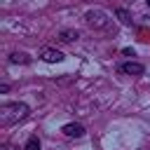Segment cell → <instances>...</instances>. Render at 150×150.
Instances as JSON below:
<instances>
[{"instance_id":"6da1fadb","label":"cell","mask_w":150,"mask_h":150,"mask_svg":"<svg viewBox=\"0 0 150 150\" xmlns=\"http://www.w3.org/2000/svg\"><path fill=\"white\" fill-rule=\"evenodd\" d=\"M30 115V108L21 101H12V103H2L0 105V127H12L23 122Z\"/></svg>"},{"instance_id":"7a4b0ae2","label":"cell","mask_w":150,"mask_h":150,"mask_svg":"<svg viewBox=\"0 0 150 150\" xmlns=\"http://www.w3.org/2000/svg\"><path fill=\"white\" fill-rule=\"evenodd\" d=\"M84 21H87V26L89 28H94V30H110V16L103 12V9H89L87 14H84Z\"/></svg>"},{"instance_id":"3957f363","label":"cell","mask_w":150,"mask_h":150,"mask_svg":"<svg viewBox=\"0 0 150 150\" xmlns=\"http://www.w3.org/2000/svg\"><path fill=\"white\" fill-rule=\"evenodd\" d=\"M117 70H120V73H124V75H143V73H145L143 63H138V61H127V63H120V66H117Z\"/></svg>"},{"instance_id":"277c9868","label":"cell","mask_w":150,"mask_h":150,"mask_svg":"<svg viewBox=\"0 0 150 150\" xmlns=\"http://www.w3.org/2000/svg\"><path fill=\"white\" fill-rule=\"evenodd\" d=\"M40 59H42L45 63H61V61H63V54H61L59 49H54V47H45V49L40 52Z\"/></svg>"},{"instance_id":"5b68a950","label":"cell","mask_w":150,"mask_h":150,"mask_svg":"<svg viewBox=\"0 0 150 150\" xmlns=\"http://www.w3.org/2000/svg\"><path fill=\"white\" fill-rule=\"evenodd\" d=\"M61 131H63L66 136H70V138H80V136H84V127H82L80 122H68V124L61 127Z\"/></svg>"},{"instance_id":"8992f818","label":"cell","mask_w":150,"mask_h":150,"mask_svg":"<svg viewBox=\"0 0 150 150\" xmlns=\"http://www.w3.org/2000/svg\"><path fill=\"white\" fill-rule=\"evenodd\" d=\"M115 16L120 19V23H124V26H131L134 23V19H131V14L124 9V7H120V9H115Z\"/></svg>"},{"instance_id":"52a82bcc","label":"cell","mask_w":150,"mask_h":150,"mask_svg":"<svg viewBox=\"0 0 150 150\" xmlns=\"http://www.w3.org/2000/svg\"><path fill=\"white\" fill-rule=\"evenodd\" d=\"M9 63H30V56L26 52H12L9 54Z\"/></svg>"},{"instance_id":"ba28073f","label":"cell","mask_w":150,"mask_h":150,"mask_svg":"<svg viewBox=\"0 0 150 150\" xmlns=\"http://www.w3.org/2000/svg\"><path fill=\"white\" fill-rule=\"evenodd\" d=\"M77 38H80L77 30H61V33H59V40H61V42H75Z\"/></svg>"},{"instance_id":"9c48e42d","label":"cell","mask_w":150,"mask_h":150,"mask_svg":"<svg viewBox=\"0 0 150 150\" xmlns=\"http://www.w3.org/2000/svg\"><path fill=\"white\" fill-rule=\"evenodd\" d=\"M23 150H40V138H38V136H30V138L26 141Z\"/></svg>"},{"instance_id":"30bf717a","label":"cell","mask_w":150,"mask_h":150,"mask_svg":"<svg viewBox=\"0 0 150 150\" xmlns=\"http://www.w3.org/2000/svg\"><path fill=\"white\" fill-rule=\"evenodd\" d=\"M122 54H124V56H134V49H129V47H127V49H122Z\"/></svg>"},{"instance_id":"8fae6325","label":"cell","mask_w":150,"mask_h":150,"mask_svg":"<svg viewBox=\"0 0 150 150\" xmlns=\"http://www.w3.org/2000/svg\"><path fill=\"white\" fill-rule=\"evenodd\" d=\"M0 150H16V148H14V145H12V143H5V145H2V148H0Z\"/></svg>"},{"instance_id":"7c38bea8","label":"cell","mask_w":150,"mask_h":150,"mask_svg":"<svg viewBox=\"0 0 150 150\" xmlns=\"http://www.w3.org/2000/svg\"><path fill=\"white\" fill-rule=\"evenodd\" d=\"M145 2H148V7H150V0H145Z\"/></svg>"}]
</instances>
